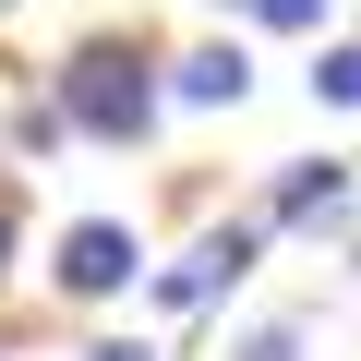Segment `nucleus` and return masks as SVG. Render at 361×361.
Wrapping results in <instances>:
<instances>
[{
    "mask_svg": "<svg viewBox=\"0 0 361 361\" xmlns=\"http://www.w3.org/2000/svg\"><path fill=\"white\" fill-rule=\"evenodd\" d=\"M61 109H73V133L85 145H145L157 133V109H169V85H157V49L145 37H85L73 61H61V85H49Z\"/></svg>",
    "mask_w": 361,
    "mask_h": 361,
    "instance_id": "obj_1",
    "label": "nucleus"
},
{
    "mask_svg": "<svg viewBox=\"0 0 361 361\" xmlns=\"http://www.w3.org/2000/svg\"><path fill=\"white\" fill-rule=\"evenodd\" d=\"M265 229H277V217L253 205V217L205 229V241L180 253V265H157V277H145V289H157V313H205V301H229V289H241V277L265 265Z\"/></svg>",
    "mask_w": 361,
    "mask_h": 361,
    "instance_id": "obj_2",
    "label": "nucleus"
},
{
    "mask_svg": "<svg viewBox=\"0 0 361 361\" xmlns=\"http://www.w3.org/2000/svg\"><path fill=\"white\" fill-rule=\"evenodd\" d=\"M133 277H145V241H133L121 217H73L61 253H49V289H61V301H121Z\"/></svg>",
    "mask_w": 361,
    "mask_h": 361,
    "instance_id": "obj_3",
    "label": "nucleus"
},
{
    "mask_svg": "<svg viewBox=\"0 0 361 361\" xmlns=\"http://www.w3.org/2000/svg\"><path fill=\"white\" fill-rule=\"evenodd\" d=\"M265 217H277V229H337V217H349V169H337V157H301V169H277Z\"/></svg>",
    "mask_w": 361,
    "mask_h": 361,
    "instance_id": "obj_4",
    "label": "nucleus"
},
{
    "mask_svg": "<svg viewBox=\"0 0 361 361\" xmlns=\"http://www.w3.org/2000/svg\"><path fill=\"white\" fill-rule=\"evenodd\" d=\"M169 97H180V109H241V97H253V49H241V37L180 49V61H169Z\"/></svg>",
    "mask_w": 361,
    "mask_h": 361,
    "instance_id": "obj_5",
    "label": "nucleus"
},
{
    "mask_svg": "<svg viewBox=\"0 0 361 361\" xmlns=\"http://www.w3.org/2000/svg\"><path fill=\"white\" fill-rule=\"evenodd\" d=\"M13 145H25V157H61V145H73V109H61V97H25V109H13Z\"/></svg>",
    "mask_w": 361,
    "mask_h": 361,
    "instance_id": "obj_6",
    "label": "nucleus"
},
{
    "mask_svg": "<svg viewBox=\"0 0 361 361\" xmlns=\"http://www.w3.org/2000/svg\"><path fill=\"white\" fill-rule=\"evenodd\" d=\"M313 109H361V37L349 49H313Z\"/></svg>",
    "mask_w": 361,
    "mask_h": 361,
    "instance_id": "obj_7",
    "label": "nucleus"
},
{
    "mask_svg": "<svg viewBox=\"0 0 361 361\" xmlns=\"http://www.w3.org/2000/svg\"><path fill=\"white\" fill-rule=\"evenodd\" d=\"M301 349H313V325H301V313H277V325H253L229 361H301Z\"/></svg>",
    "mask_w": 361,
    "mask_h": 361,
    "instance_id": "obj_8",
    "label": "nucleus"
},
{
    "mask_svg": "<svg viewBox=\"0 0 361 361\" xmlns=\"http://www.w3.org/2000/svg\"><path fill=\"white\" fill-rule=\"evenodd\" d=\"M265 37H325V0H241Z\"/></svg>",
    "mask_w": 361,
    "mask_h": 361,
    "instance_id": "obj_9",
    "label": "nucleus"
},
{
    "mask_svg": "<svg viewBox=\"0 0 361 361\" xmlns=\"http://www.w3.org/2000/svg\"><path fill=\"white\" fill-rule=\"evenodd\" d=\"M85 361H169V349H145V337H97Z\"/></svg>",
    "mask_w": 361,
    "mask_h": 361,
    "instance_id": "obj_10",
    "label": "nucleus"
},
{
    "mask_svg": "<svg viewBox=\"0 0 361 361\" xmlns=\"http://www.w3.org/2000/svg\"><path fill=\"white\" fill-rule=\"evenodd\" d=\"M13 229H25V193L0 180V265H13Z\"/></svg>",
    "mask_w": 361,
    "mask_h": 361,
    "instance_id": "obj_11",
    "label": "nucleus"
},
{
    "mask_svg": "<svg viewBox=\"0 0 361 361\" xmlns=\"http://www.w3.org/2000/svg\"><path fill=\"white\" fill-rule=\"evenodd\" d=\"M229 13H241V0H229Z\"/></svg>",
    "mask_w": 361,
    "mask_h": 361,
    "instance_id": "obj_12",
    "label": "nucleus"
}]
</instances>
